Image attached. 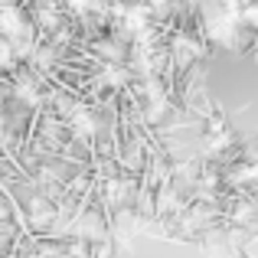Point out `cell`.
<instances>
[{"mask_svg": "<svg viewBox=\"0 0 258 258\" xmlns=\"http://www.w3.org/2000/svg\"><path fill=\"white\" fill-rule=\"evenodd\" d=\"M26 213H30V226L33 229H49L52 222H56V209H52V203L43 200V196H30Z\"/></svg>", "mask_w": 258, "mask_h": 258, "instance_id": "1", "label": "cell"}, {"mask_svg": "<svg viewBox=\"0 0 258 258\" xmlns=\"http://www.w3.org/2000/svg\"><path fill=\"white\" fill-rule=\"evenodd\" d=\"M79 232H82L85 239H101V235H105V222H101V216L98 213L79 216Z\"/></svg>", "mask_w": 258, "mask_h": 258, "instance_id": "2", "label": "cell"}, {"mask_svg": "<svg viewBox=\"0 0 258 258\" xmlns=\"http://www.w3.org/2000/svg\"><path fill=\"white\" fill-rule=\"evenodd\" d=\"M173 52H176V62H180V66H189L196 59V52H200V46H196L193 39L180 36V39H173Z\"/></svg>", "mask_w": 258, "mask_h": 258, "instance_id": "3", "label": "cell"}, {"mask_svg": "<svg viewBox=\"0 0 258 258\" xmlns=\"http://www.w3.org/2000/svg\"><path fill=\"white\" fill-rule=\"evenodd\" d=\"M72 127H76L79 134H95V118L85 111V108H79V111L72 114Z\"/></svg>", "mask_w": 258, "mask_h": 258, "instance_id": "4", "label": "cell"}, {"mask_svg": "<svg viewBox=\"0 0 258 258\" xmlns=\"http://www.w3.org/2000/svg\"><path fill=\"white\" fill-rule=\"evenodd\" d=\"M164 114H167V101L164 98H154L151 105H147V121H151V124H154V121H160Z\"/></svg>", "mask_w": 258, "mask_h": 258, "instance_id": "5", "label": "cell"}, {"mask_svg": "<svg viewBox=\"0 0 258 258\" xmlns=\"http://www.w3.org/2000/svg\"><path fill=\"white\" fill-rule=\"evenodd\" d=\"M17 95H20L23 101H39V92H36L33 85H26V82H20V85H17Z\"/></svg>", "mask_w": 258, "mask_h": 258, "instance_id": "6", "label": "cell"}, {"mask_svg": "<svg viewBox=\"0 0 258 258\" xmlns=\"http://www.w3.org/2000/svg\"><path fill=\"white\" fill-rule=\"evenodd\" d=\"M105 82L108 85H124V72H121V69H108L105 72Z\"/></svg>", "mask_w": 258, "mask_h": 258, "instance_id": "7", "label": "cell"}, {"mask_svg": "<svg viewBox=\"0 0 258 258\" xmlns=\"http://www.w3.org/2000/svg\"><path fill=\"white\" fill-rule=\"evenodd\" d=\"M10 59H13V46L0 43V66H10Z\"/></svg>", "mask_w": 258, "mask_h": 258, "instance_id": "8", "label": "cell"}, {"mask_svg": "<svg viewBox=\"0 0 258 258\" xmlns=\"http://www.w3.org/2000/svg\"><path fill=\"white\" fill-rule=\"evenodd\" d=\"M7 216H10V209H7V203L0 200V219H7Z\"/></svg>", "mask_w": 258, "mask_h": 258, "instance_id": "9", "label": "cell"}, {"mask_svg": "<svg viewBox=\"0 0 258 258\" xmlns=\"http://www.w3.org/2000/svg\"><path fill=\"white\" fill-rule=\"evenodd\" d=\"M23 258H43V252H30V255H23Z\"/></svg>", "mask_w": 258, "mask_h": 258, "instance_id": "10", "label": "cell"}]
</instances>
